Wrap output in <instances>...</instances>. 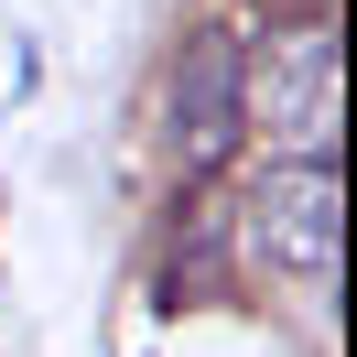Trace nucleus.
<instances>
[{
    "label": "nucleus",
    "instance_id": "1",
    "mask_svg": "<svg viewBox=\"0 0 357 357\" xmlns=\"http://www.w3.org/2000/svg\"><path fill=\"white\" fill-rule=\"evenodd\" d=\"M238 249L271 282H335V249H347V184H335V152H292L271 162L238 195Z\"/></svg>",
    "mask_w": 357,
    "mask_h": 357
},
{
    "label": "nucleus",
    "instance_id": "2",
    "mask_svg": "<svg viewBox=\"0 0 357 357\" xmlns=\"http://www.w3.org/2000/svg\"><path fill=\"white\" fill-rule=\"evenodd\" d=\"M238 109L271 119L282 141H303V152H325L335 141V33L292 22V33H271L260 54H238Z\"/></svg>",
    "mask_w": 357,
    "mask_h": 357
},
{
    "label": "nucleus",
    "instance_id": "3",
    "mask_svg": "<svg viewBox=\"0 0 357 357\" xmlns=\"http://www.w3.org/2000/svg\"><path fill=\"white\" fill-rule=\"evenodd\" d=\"M249 109H238V44L227 33H195L174 66V162L184 174H217L227 152H238Z\"/></svg>",
    "mask_w": 357,
    "mask_h": 357
}]
</instances>
